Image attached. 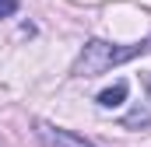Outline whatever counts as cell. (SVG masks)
<instances>
[{"instance_id": "obj_1", "label": "cell", "mask_w": 151, "mask_h": 147, "mask_svg": "<svg viewBox=\"0 0 151 147\" xmlns=\"http://www.w3.org/2000/svg\"><path fill=\"white\" fill-rule=\"evenodd\" d=\"M148 49H151V39L134 42V46H113V42L91 39V42H84L81 56L74 60V77H99V74L113 70V67L134 60V56H141V53H148Z\"/></svg>"}, {"instance_id": "obj_2", "label": "cell", "mask_w": 151, "mask_h": 147, "mask_svg": "<svg viewBox=\"0 0 151 147\" xmlns=\"http://www.w3.org/2000/svg\"><path fill=\"white\" fill-rule=\"evenodd\" d=\"M35 133H39V140H42L46 147H95L91 140L77 137V133H70V130H63V126H53V123H46V119L35 123Z\"/></svg>"}, {"instance_id": "obj_3", "label": "cell", "mask_w": 151, "mask_h": 147, "mask_svg": "<svg viewBox=\"0 0 151 147\" xmlns=\"http://www.w3.org/2000/svg\"><path fill=\"white\" fill-rule=\"evenodd\" d=\"M127 81H116L113 88H106V91H99V105L102 109H116V105H123V98H127Z\"/></svg>"}, {"instance_id": "obj_4", "label": "cell", "mask_w": 151, "mask_h": 147, "mask_svg": "<svg viewBox=\"0 0 151 147\" xmlns=\"http://www.w3.org/2000/svg\"><path fill=\"white\" fill-rule=\"evenodd\" d=\"M123 126L127 130H141V126H151V112L144 109V105H137V109L130 112L127 119H123Z\"/></svg>"}, {"instance_id": "obj_5", "label": "cell", "mask_w": 151, "mask_h": 147, "mask_svg": "<svg viewBox=\"0 0 151 147\" xmlns=\"http://www.w3.org/2000/svg\"><path fill=\"white\" fill-rule=\"evenodd\" d=\"M18 11V0H0V18H11Z\"/></svg>"}, {"instance_id": "obj_6", "label": "cell", "mask_w": 151, "mask_h": 147, "mask_svg": "<svg viewBox=\"0 0 151 147\" xmlns=\"http://www.w3.org/2000/svg\"><path fill=\"white\" fill-rule=\"evenodd\" d=\"M148 91H151V77H148Z\"/></svg>"}]
</instances>
